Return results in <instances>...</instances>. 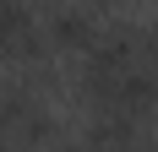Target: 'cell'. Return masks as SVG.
I'll use <instances>...</instances> for the list:
<instances>
[{
  "label": "cell",
  "mask_w": 158,
  "mask_h": 152,
  "mask_svg": "<svg viewBox=\"0 0 158 152\" xmlns=\"http://www.w3.org/2000/svg\"><path fill=\"white\" fill-rule=\"evenodd\" d=\"M98 6H114V0H98Z\"/></svg>",
  "instance_id": "2"
},
{
  "label": "cell",
  "mask_w": 158,
  "mask_h": 152,
  "mask_svg": "<svg viewBox=\"0 0 158 152\" xmlns=\"http://www.w3.org/2000/svg\"><path fill=\"white\" fill-rule=\"evenodd\" d=\"M98 33H104V16L93 11V6H71V0H55L44 11V38L55 54H87V49L98 44Z\"/></svg>",
  "instance_id": "1"
}]
</instances>
